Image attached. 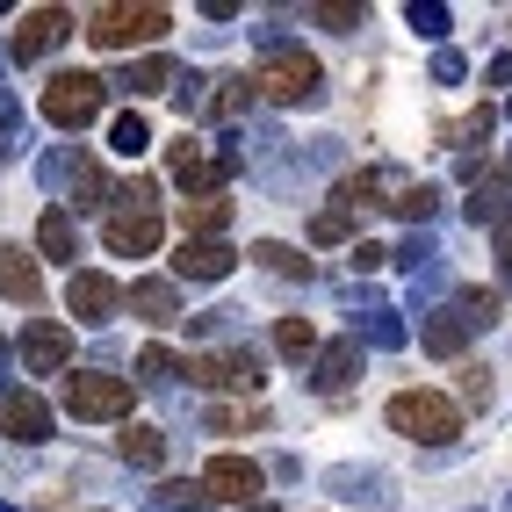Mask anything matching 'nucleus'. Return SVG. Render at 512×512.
<instances>
[{"instance_id": "31", "label": "nucleus", "mask_w": 512, "mask_h": 512, "mask_svg": "<svg viewBox=\"0 0 512 512\" xmlns=\"http://www.w3.org/2000/svg\"><path fill=\"white\" fill-rule=\"evenodd\" d=\"M311 22H325V29H354V22H368V8H311Z\"/></svg>"}, {"instance_id": "5", "label": "nucleus", "mask_w": 512, "mask_h": 512, "mask_svg": "<svg viewBox=\"0 0 512 512\" xmlns=\"http://www.w3.org/2000/svg\"><path fill=\"white\" fill-rule=\"evenodd\" d=\"M44 116H51L58 130L94 123V116H101V80H94V73H58V80L44 87Z\"/></svg>"}, {"instance_id": "4", "label": "nucleus", "mask_w": 512, "mask_h": 512, "mask_svg": "<svg viewBox=\"0 0 512 512\" xmlns=\"http://www.w3.org/2000/svg\"><path fill=\"white\" fill-rule=\"evenodd\" d=\"M65 412H73V419H123L130 412V375L73 368V375H65Z\"/></svg>"}, {"instance_id": "7", "label": "nucleus", "mask_w": 512, "mask_h": 512, "mask_svg": "<svg viewBox=\"0 0 512 512\" xmlns=\"http://www.w3.org/2000/svg\"><path fill=\"white\" fill-rule=\"evenodd\" d=\"M159 238H166L159 210H109V224H101V246H109V253H123V260H145V253H159Z\"/></svg>"}, {"instance_id": "18", "label": "nucleus", "mask_w": 512, "mask_h": 512, "mask_svg": "<svg viewBox=\"0 0 512 512\" xmlns=\"http://www.w3.org/2000/svg\"><path fill=\"white\" fill-rule=\"evenodd\" d=\"M37 246H44L51 260H80V224L65 217V210H44V224H37Z\"/></svg>"}, {"instance_id": "17", "label": "nucleus", "mask_w": 512, "mask_h": 512, "mask_svg": "<svg viewBox=\"0 0 512 512\" xmlns=\"http://www.w3.org/2000/svg\"><path fill=\"white\" fill-rule=\"evenodd\" d=\"M354 361H361V339H339V347H325V361H318V390L339 397V390L354 383Z\"/></svg>"}, {"instance_id": "6", "label": "nucleus", "mask_w": 512, "mask_h": 512, "mask_svg": "<svg viewBox=\"0 0 512 512\" xmlns=\"http://www.w3.org/2000/svg\"><path fill=\"white\" fill-rule=\"evenodd\" d=\"M65 311H73L80 325H109L123 311V282H109L101 267H80V275L65 282Z\"/></svg>"}, {"instance_id": "15", "label": "nucleus", "mask_w": 512, "mask_h": 512, "mask_svg": "<svg viewBox=\"0 0 512 512\" xmlns=\"http://www.w3.org/2000/svg\"><path fill=\"white\" fill-rule=\"evenodd\" d=\"M123 303H130L145 325H174V318H181V289H174V282H130Z\"/></svg>"}, {"instance_id": "29", "label": "nucleus", "mask_w": 512, "mask_h": 512, "mask_svg": "<svg viewBox=\"0 0 512 512\" xmlns=\"http://www.w3.org/2000/svg\"><path fill=\"white\" fill-rule=\"evenodd\" d=\"M138 375H145V383H166V375H174V354H166V347H145V354H138Z\"/></svg>"}, {"instance_id": "27", "label": "nucleus", "mask_w": 512, "mask_h": 512, "mask_svg": "<svg viewBox=\"0 0 512 512\" xmlns=\"http://www.w3.org/2000/svg\"><path fill=\"white\" fill-rule=\"evenodd\" d=\"M73 188H80L87 202H109V174H101L94 159H80V166H73Z\"/></svg>"}, {"instance_id": "16", "label": "nucleus", "mask_w": 512, "mask_h": 512, "mask_svg": "<svg viewBox=\"0 0 512 512\" xmlns=\"http://www.w3.org/2000/svg\"><path fill=\"white\" fill-rule=\"evenodd\" d=\"M231 224V202L224 195H188L181 202V238H217Z\"/></svg>"}, {"instance_id": "10", "label": "nucleus", "mask_w": 512, "mask_h": 512, "mask_svg": "<svg viewBox=\"0 0 512 512\" xmlns=\"http://www.w3.org/2000/svg\"><path fill=\"white\" fill-rule=\"evenodd\" d=\"M65 361H73V325H51V318L22 325V368L29 375H65Z\"/></svg>"}, {"instance_id": "26", "label": "nucleus", "mask_w": 512, "mask_h": 512, "mask_svg": "<svg viewBox=\"0 0 512 512\" xmlns=\"http://www.w3.org/2000/svg\"><path fill=\"white\" fill-rule=\"evenodd\" d=\"M246 109H253V80H224V94L210 101V116H217V123H231V116H246Z\"/></svg>"}, {"instance_id": "24", "label": "nucleus", "mask_w": 512, "mask_h": 512, "mask_svg": "<svg viewBox=\"0 0 512 512\" xmlns=\"http://www.w3.org/2000/svg\"><path fill=\"white\" fill-rule=\"evenodd\" d=\"M275 347H282L289 361H303V354L318 347V325H311V318H282V325H275Z\"/></svg>"}, {"instance_id": "11", "label": "nucleus", "mask_w": 512, "mask_h": 512, "mask_svg": "<svg viewBox=\"0 0 512 512\" xmlns=\"http://www.w3.org/2000/svg\"><path fill=\"white\" fill-rule=\"evenodd\" d=\"M65 37H73V15H65V8H29L22 22H15V65H29V58H44L51 44H65Z\"/></svg>"}, {"instance_id": "32", "label": "nucleus", "mask_w": 512, "mask_h": 512, "mask_svg": "<svg viewBox=\"0 0 512 512\" xmlns=\"http://www.w3.org/2000/svg\"><path fill=\"white\" fill-rule=\"evenodd\" d=\"M498 282L512 289V217H498Z\"/></svg>"}, {"instance_id": "30", "label": "nucleus", "mask_w": 512, "mask_h": 512, "mask_svg": "<svg viewBox=\"0 0 512 512\" xmlns=\"http://www.w3.org/2000/svg\"><path fill=\"white\" fill-rule=\"evenodd\" d=\"M462 397H469V404H484V397H491V368H484V361H469V368H462Z\"/></svg>"}, {"instance_id": "25", "label": "nucleus", "mask_w": 512, "mask_h": 512, "mask_svg": "<svg viewBox=\"0 0 512 512\" xmlns=\"http://www.w3.org/2000/svg\"><path fill=\"white\" fill-rule=\"evenodd\" d=\"M109 145H116L123 159H138V152L152 145V123H145V116H116V130H109Z\"/></svg>"}, {"instance_id": "1", "label": "nucleus", "mask_w": 512, "mask_h": 512, "mask_svg": "<svg viewBox=\"0 0 512 512\" xmlns=\"http://www.w3.org/2000/svg\"><path fill=\"white\" fill-rule=\"evenodd\" d=\"M390 433L419 440V448H448V440L462 433V412L440 390H397L390 397Z\"/></svg>"}, {"instance_id": "34", "label": "nucleus", "mask_w": 512, "mask_h": 512, "mask_svg": "<svg viewBox=\"0 0 512 512\" xmlns=\"http://www.w3.org/2000/svg\"><path fill=\"white\" fill-rule=\"evenodd\" d=\"M238 512H275V505H267V498H260V505H238Z\"/></svg>"}, {"instance_id": "8", "label": "nucleus", "mask_w": 512, "mask_h": 512, "mask_svg": "<svg viewBox=\"0 0 512 512\" xmlns=\"http://www.w3.org/2000/svg\"><path fill=\"white\" fill-rule=\"evenodd\" d=\"M260 462L246 455H217L210 469H202V498H224V505H260Z\"/></svg>"}, {"instance_id": "22", "label": "nucleus", "mask_w": 512, "mask_h": 512, "mask_svg": "<svg viewBox=\"0 0 512 512\" xmlns=\"http://www.w3.org/2000/svg\"><path fill=\"white\" fill-rule=\"evenodd\" d=\"M498 210H512V166H498V174L476 188V202H469V217H498Z\"/></svg>"}, {"instance_id": "9", "label": "nucleus", "mask_w": 512, "mask_h": 512, "mask_svg": "<svg viewBox=\"0 0 512 512\" xmlns=\"http://www.w3.org/2000/svg\"><path fill=\"white\" fill-rule=\"evenodd\" d=\"M188 375H195L202 390H260V354H246V347H231V354H195Z\"/></svg>"}, {"instance_id": "14", "label": "nucleus", "mask_w": 512, "mask_h": 512, "mask_svg": "<svg viewBox=\"0 0 512 512\" xmlns=\"http://www.w3.org/2000/svg\"><path fill=\"white\" fill-rule=\"evenodd\" d=\"M0 296H8V303H37V296H44L37 260H29V253H15V246H0Z\"/></svg>"}, {"instance_id": "23", "label": "nucleus", "mask_w": 512, "mask_h": 512, "mask_svg": "<svg viewBox=\"0 0 512 512\" xmlns=\"http://www.w3.org/2000/svg\"><path fill=\"white\" fill-rule=\"evenodd\" d=\"M123 462H138V469H159V462H166V440H159L152 426H130V433H123Z\"/></svg>"}, {"instance_id": "13", "label": "nucleus", "mask_w": 512, "mask_h": 512, "mask_svg": "<svg viewBox=\"0 0 512 512\" xmlns=\"http://www.w3.org/2000/svg\"><path fill=\"white\" fill-rule=\"evenodd\" d=\"M0 419H8V433H15V440H51V404H44L37 390H8Z\"/></svg>"}, {"instance_id": "2", "label": "nucleus", "mask_w": 512, "mask_h": 512, "mask_svg": "<svg viewBox=\"0 0 512 512\" xmlns=\"http://www.w3.org/2000/svg\"><path fill=\"white\" fill-rule=\"evenodd\" d=\"M166 8H94L87 15V44L94 51H130V44H159L166 37Z\"/></svg>"}, {"instance_id": "20", "label": "nucleus", "mask_w": 512, "mask_h": 512, "mask_svg": "<svg viewBox=\"0 0 512 512\" xmlns=\"http://www.w3.org/2000/svg\"><path fill=\"white\" fill-rule=\"evenodd\" d=\"M253 260L267 267V275H311V260H303L296 246H282V238H260V246H253Z\"/></svg>"}, {"instance_id": "21", "label": "nucleus", "mask_w": 512, "mask_h": 512, "mask_svg": "<svg viewBox=\"0 0 512 512\" xmlns=\"http://www.w3.org/2000/svg\"><path fill=\"white\" fill-rule=\"evenodd\" d=\"M166 80H174V58H138V65L123 73L130 94H166Z\"/></svg>"}, {"instance_id": "3", "label": "nucleus", "mask_w": 512, "mask_h": 512, "mask_svg": "<svg viewBox=\"0 0 512 512\" xmlns=\"http://www.w3.org/2000/svg\"><path fill=\"white\" fill-rule=\"evenodd\" d=\"M318 80H325L318 58H311V51H289V44H275V51L253 65V87H260L267 101H311Z\"/></svg>"}, {"instance_id": "33", "label": "nucleus", "mask_w": 512, "mask_h": 512, "mask_svg": "<svg viewBox=\"0 0 512 512\" xmlns=\"http://www.w3.org/2000/svg\"><path fill=\"white\" fill-rule=\"evenodd\" d=\"M491 80H512V58H498V65H491Z\"/></svg>"}, {"instance_id": "19", "label": "nucleus", "mask_w": 512, "mask_h": 512, "mask_svg": "<svg viewBox=\"0 0 512 512\" xmlns=\"http://www.w3.org/2000/svg\"><path fill=\"white\" fill-rule=\"evenodd\" d=\"M462 339H469V318H462V311H433V325H426V354H462Z\"/></svg>"}, {"instance_id": "12", "label": "nucleus", "mask_w": 512, "mask_h": 512, "mask_svg": "<svg viewBox=\"0 0 512 512\" xmlns=\"http://www.w3.org/2000/svg\"><path fill=\"white\" fill-rule=\"evenodd\" d=\"M231 246L224 238H181V253H174V282H224L231 275Z\"/></svg>"}, {"instance_id": "28", "label": "nucleus", "mask_w": 512, "mask_h": 512, "mask_svg": "<svg viewBox=\"0 0 512 512\" xmlns=\"http://www.w3.org/2000/svg\"><path fill=\"white\" fill-rule=\"evenodd\" d=\"M347 231H354V217H347V210H318V224H311V238H318V246H339Z\"/></svg>"}]
</instances>
